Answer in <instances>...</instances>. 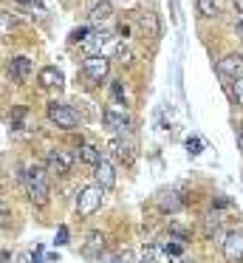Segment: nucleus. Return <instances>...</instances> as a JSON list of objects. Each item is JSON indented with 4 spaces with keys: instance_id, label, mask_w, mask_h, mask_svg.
Masks as SVG:
<instances>
[{
    "instance_id": "1",
    "label": "nucleus",
    "mask_w": 243,
    "mask_h": 263,
    "mask_svg": "<svg viewBox=\"0 0 243 263\" xmlns=\"http://www.w3.org/2000/svg\"><path fill=\"white\" fill-rule=\"evenodd\" d=\"M23 187H26V195L31 198V204L43 206L48 204V195H51V187H48V170L31 164L26 173H23Z\"/></svg>"
},
{
    "instance_id": "2",
    "label": "nucleus",
    "mask_w": 243,
    "mask_h": 263,
    "mask_svg": "<svg viewBox=\"0 0 243 263\" xmlns=\"http://www.w3.org/2000/svg\"><path fill=\"white\" fill-rule=\"evenodd\" d=\"M102 198H105V190H102L99 184H90V187L79 190V195H77V212H79V218H90L94 212H99Z\"/></svg>"
},
{
    "instance_id": "3",
    "label": "nucleus",
    "mask_w": 243,
    "mask_h": 263,
    "mask_svg": "<svg viewBox=\"0 0 243 263\" xmlns=\"http://www.w3.org/2000/svg\"><path fill=\"white\" fill-rule=\"evenodd\" d=\"M45 114H48V119L54 122L57 127H62V130H73V127L79 125L77 110H73L71 105H65V102H48Z\"/></svg>"
},
{
    "instance_id": "4",
    "label": "nucleus",
    "mask_w": 243,
    "mask_h": 263,
    "mask_svg": "<svg viewBox=\"0 0 243 263\" xmlns=\"http://www.w3.org/2000/svg\"><path fill=\"white\" fill-rule=\"evenodd\" d=\"M107 71H110V60L105 54H94V57H85L82 63V74L90 85H102V80H107Z\"/></svg>"
},
{
    "instance_id": "5",
    "label": "nucleus",
    "mask_w": 243,
    "mask_h": 263,
    "mask_svg": "<svg viewBox=\"0 0 243 263\" xmlns=\"http://www.w3.org/2000/svg\"><path fill=\"white\" fill-rule=\"evenodd\" d=\"M73 164V156L68 150H48V159H45V170L54 173V176H68Z\"/></svg>"
},
{
    "instance_id": "6",
    "label": "nucleus",
    "mask_w": 243,
    "mask_h": 263,
    "mask_svg": "<svg viewBox=\"0 0 243 263\" xmlns=\"http://www.w3.org/2000/svg\"><path fill=\"white\" fill-rule=\"evenodd\" d=\"M102 119H105V125L110 127V130H127L130 127V114H127L124 105H107Z\"/></svg>"
},
{
    "instance_id": "7",
    "label": "nucleus",
    "mask_w": 243,
    "mask_h": 263,
    "mask_svg": "<svg viewBox=\"0 0 243 263\" xmlns=\"http://www.w3.org/2000/svg\"><path fill=\"white\" fill-rule=\"evenodd\" d=\"M223 257L229 263H240L243 260V229H235L223 238Z\"/></svg>"
},
{
    "instance_id": "8",
    "label": "nucleus",
    "mask_w": 243,
    "mask_h": 263,
    "mask_svg": "<svg viewBox=\"0 0 243 263\" xmlns=\"http://www.w3.org/2000/svg\"><path fill=\"white\" fill-rule=\"evenodd\" d=\"M218 74L229 77V80H240L243 77V54H226L218 63Z\"/></svg>"
},
{
    "instance_id": "9",
    "label": "nucleus",
    "mask_w": 243,
    "mask_h": 263,
    "mask_svg": "<svg viewBox=\"0 0 243 263\" xmlns=\"http://www.w3.org/2000/svg\"><path fill=\"white\" fill-rule=\"evenodd\" d=\"M94 178H96V184H99L102 190H113V184H116V173H113V164L110 161H102V164H96L94 167Z\"/></svg>"
},
{
    "instance_id": "10",
    "label": "nucleus",
    "mask_w": 243,
    "mask_h": 263,
    "mask_svg": "<svg viewBox=\"0 0 243 263\" xmlns=\"http://www.w3.org/2000/svg\"><path fill=\"white\" fill-rule=\"evenodd\" d=\"M107 43H110V34H105V31H90L88 40L82 43V48L88 51V57H94V54H102V51H105Z\"/></svg>"
},
{
    "instance_id": "11",
    "label": "nucleus",
    "mask_w": 243,
    "mask_h": 263,
    "mask_svg": "<svg viewBox=\"0 0 243 263\" xmlns=\"http://www.w3.org/2000/svg\"><path fill=\"white\" fill-rule=\"evenodd\" d=\"M102 252H105V235H102V232H90L88 238H85L82 255L85 257H102Z\"/></svg>"
},
{
    "instance_id": "12",
    "label": "nucleus",
    "mask_w": 243,
    "mask_h": 263,
    "mask_svg": "<svg viewBox=\"0 0 243 263\" xmlns=\"http://www.w3.org/2000/svg\"><path fill=\"white\" fill-rule=\"evenodd\" d=\"M88 17H90V23H107V20L113 17V6L107 3V0H99V3L90 6Z\"/></svg>"
},
{
    "instance_id": "13",
    "label": "nucleus",
    "mask_w": 243,
    "mask_h": 263,
    "mask_svg": "<svg viewBox=\"0 0 243 263\" xmlns=\"http://www.w3.org/2000/svg\"><path fill=\"white\" fill-rule=\"evenodd\" d=\"M9 71H11V77H14L17 82H26L28 74H31V60L28 57H14L11 65H9Z\"/></svg>"
},
{
    "instance_id": "14",
    "label": "nucleus",
    "mask_w": 243,
    "mask_h": 263,
    "mask_svg": "<svg viewBox=\"0 0 243 263\" xmlns=\"http://www.w3.org/2000/svg\"><path fill=\"white\" fill-rule=\"evenodd\" d=\"M37 80H40V85H43V88H60L65 77H62V71H60V68L48 65V68H43V71H40V77H37Z\"/></svg>"
},
{
    "instance_id": "15",
    "label": "nucleus",
    "mask_w": 243,
    "mask_h": 263,
    "mask_svg": "<svg viewBox=\"0 0 243 263\" xmlns=\"http://www.w3.org/2000/svg\"><path fill=\"white\" fill-rule=\"evenodd\" d=\"M144 260H150V263H173V255H170L164 246L150 243V246H144Z\"/></svg>"
},
{
    "instance_id": "16",
    "label": "nucleus",
    "mask_w": 243,
    "mask_h": 263,
    "mask_svg": "<svg viewBox=\"0 0 243 263\" xmlns=\"http://www.w3.org/2000/svg\"><path fill=\"white\" fill-rule=\"evenodd\" d=\"M79 161L96 167V164H102V161H105V156H102V150L94 147V144H82V147H79Z\"/></svg>"
},
{
    "instance_id": "17",
    "label": "nucleus",
    "mask_w": 243,
    "mask_h": 263,
    "mask_svg": "<svg viewBox=\"0 0 243 263\" xmlns=\"http://www.w3.org/2000/svg\"><path fill=\"white\" fill-rule=\"evenodd\" d=\"M203 232H207V238L220 240V215L218 212H209V215L203 218ZM220 243H223V240H220Z\"/></svg>"
},
{
    "instance_id": "18",
    "label": "nucleus",
    "mask_w": 243,
    "mask_h": 263,
    "mask_svg": "<svg viewBox=\"0 0 243 263\" xmlns=\"http://www.w3.org/2000/svg\"><path fill=\"white\" fill-rule=\"evenodd\" d=\"M223 9V0H198V12L201 17H218Z\"/></svg>"
},
{
    "instance_id": "19",
    "label": "nucleus",
    "mask_w": 243,
    "mask_h": 263,
    "mask_svg": "<svg viewBox=\"0 0 243 263\" xmlns=\"http://www.w3.org/2000/svg\"><path fill=\"white\" fill-rule=\"evenodd\" d=\"M139 20H141V29H144L150 37H158V34H161V29H158V17H156L153 12H147V14H139Z\"/></svg>"
},
{
    "instance_id": "20",
    "label": "nucleus",
    "mask_w": 243,
    "mask_h": 263,
    "mask_svg": "<svg viewBox=\"0 0 243 263\" xmlns=\"http://www.w3.org/2000/svg\"><path fill=\"white\" fill-rule=\"evenodd\" d=\"M116 60L122 65H133L136 63V54H133V48H130V43H116Z\"/></svg>"
},
{
    "instance_id": "21",
    "label": "nucleus",
    "mask_w": 243,
    "mask_h": 263,
    "mask_svg": "<svg viewBox=\"0 0 243 263\" xmlns=\"http://www.w3.org/2000/svg\"><path fill=\"white\" fill-rule=\"evenodd\" d=\"M156 201H158V206H161L164 212H175V210L181 206V198H178L175 193H161Z\"/></svg>"
},
{
    "instance_id": "22",
    "label": "nucleus",
    "mask_w": 243,
    "mask_h": 263,
    "mask_svg": "<svg viewBox=\"0 0 243 263\" xmlns=\"http://www.w3.org/2000/svg\"><path fill=\"white\" fill-rule=\"evenodd\" d=\"M113 147H116V153H119V159H122V161H130V159H133V142L116 139V142H113Z\"/></svg>"
},
{
    "instance_id": "23",
    "label": "nucleus",
    "mask_w": 243,
    "mask_h": 263,
    "mask_svg": "<svg viewBox=\"0 0 243 263\" xmlns=\"http://www.w3.org/2000/svg\"><path fill=\"white\" fill-rule=\"evenodd\" d=\"M88 34H90V31L82 26V29H73V31H71V40H73V43H85V40H88Z\"/></svg>"
},
{
    "instance_id": "24",
    "label": "nucleus",
    "mask_w": 243,
    "mask_h": 263,
    "mask_svg": "<svg viewBox=\"0 0 243 263\" xmlns=\"http://www.w3.org/2000/svg\"><path fill=\"white\" fill-rule=\"evenodd\" d=\"M186 150H190V156H198L201 153V139H186Z\"/></svg>"
},
{
    "instance_id": "25",
    "label": "nucleus",
    "mask_w": 243,
    "mask_h": 263,
    "mask_svg": "<svg viewBox=\"0 0 243 263\" xmlns=\"http://www.w3.org/2000/svg\"><path fill=\"white\" fill-rule=\"evenodd\" d=\"M110 91H113V97H116V99H119V102H122V105H124V88H122V82H119V80H116V82H113V85H110Z\"/></svg>"
},
{
    "instance_id": "26",
    "label": "nucleus",
    "mask_w": 243,
    "mask_h": 263,
    "mask_svg": "<svg viewBox=\"0 0 243 263\" xmlns=\"http://www.w3.org/2000/svg\"><path fill=\"white\" fill-rule=\"evenodd\" d=\"M164 249H167L173 257H178L181 252H184V249H181V243H175V240H167V243H164Z\"/></svg>"
},
{
    "instance_id": "27",
    "label": "nucleus",
    "mask_w": 243,
    "mask_h": 263,
    "mask_svg": "<svg viewBox=\"0 0 243 263\" xmlns=\"http://www.w3.org/2000/svg\"><path fill=\"white\" fill-rule=\"evenodd\" d=\"M62 243H68V227L57 229V246H62Z\"/></svg>"
},
{
    "instance_id": "28",
    "label": "nucleus",
    "mask_w": 243,
    "mask_h": 263,
    "mask_svg": "<svg viewBox=\"0 0 243 263\" xmlns=\"http://www.w3.org/2000/svg\"><path fill=\"white\" fill-rule=\"evenodd\" d=\"M0 20H3V34H9V26H11V12H3V14H0Z\"/></svg>"
},
{
    "instance_id": "29",
    "label": "nucleus",
    "mask_w": 243,
    "mask_h": 263,
    "mask_svg": "<svg viewBox=\"0 0 243 263\" xmlns=\"http://www.w3.org/2000/svg\"><path fill=\"white\" fill-rule=\"evenodd\" d=\"M170 232L178 235V238H186V229H181V227H170Z\"/></svg>"
},
{
    "instance_id": "30",
    "label": "nucleus",
    "mask_w": 243,
    "mask_h": 263,
    "mask_svg": "<svg viewBox=\"0 0 243 263\" xmlns=\"http://www.w3.org/2000/svg\"><path fill=\"white\" fill-rule=\"evenodd\" d=\"M237 150H240V153H243V125L237 127Z\"/></svg>"
},
{
    "instance_id": "31",
    "label": "nucleus",
    "mask_w": 243,
    "mask_h": 263,
    "mask_svg": "<svg viewBox=\"0 0 243 263\" xmlns=\"http://www.w3.org/2000/svg\"><path fill=\"white\" fill-rule=\"evenodd\" d=\"M232 9H235L237 14H243V0H232Z\"/></svg>"
},
{
    "instance_id": "32",
    "label": "nucleus",
    "mask_w": 243,
    "mask_h": 263,
    "mask_svg": "<svg viewBox=\"0 0 243 263\" xmlns=\"http://www.w3.org/2000/svg\"><path fill=\"white\" fill-rule=\"evenodd\" d=\"M17 3H23V6H34V0H17Z\"/></svg>"
},
{
    "instance_id": "33",
    "label": "nucleus",
    "mask_w": 243,
    "mask_h": 263,
    "mask_svg": "<svg viewBox=\"0 0 243 263\" xmlns=\"http://www.w3.org/2000/svg\"><path fill=\"white\" fill-rule=\"evenodd\" d=\"M237 34L243 37V20H240V23H237Z\"/></svg>"
},
{
    "instance_id": "34",
    "label": "nucleus",
    "mask_w": 243,
    "mask_h": 263,
    "mask_svg": "<svg viewBox=\"0 0 243 263\" xmlns=\"http://www.w3.org/2000/svg\"><path fill=\"white\" fill-rule=\"evenodd\" d=\"M110 263H119V257H113V260H110Z\"/></svg>"
}]
</instances>
